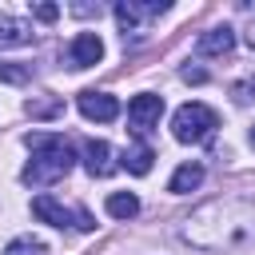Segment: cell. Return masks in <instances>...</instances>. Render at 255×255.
Instances as JSON below:
<instances>
[{
	"label": "cell",
	"instance_id": "6da1fadb",
	"mask_svg": "<svg viewBox=\"0 0 255 255\" xmlns=\"http://www.w3.org/2000/svg\"><path fill=\"white\" fill-rule=\"evenodd\" d=\"M28 147H32V159L20 171L28 187H52L76 167V151L60 135H28Z\"/></svg>",
	"mask_w": 255,
	"mask_h": 255
},
{
	"label": "cell",
	"instance_id": "7a4b0ae2",
	"mask_svg": "<svg viewBox=\"0 0 255 255\" xmlns=\"http://www.w3.org/2000/svg\"><path fill=\"white\" fill-rule=\"evenodd\" d=\"M215 128H219V116L207 104H199V100L175 108V116H171V135L179 143H203V139H211Z\"/></svg>",
	"mask_w": 255,
	"mask_h": 255
},
{
	"label": "cell",
	"instance_id": "3957f363",
	"mask_svg": "<svg viewBox=\"0 0 255 255\" xmlns=\"http://www.w3.org/2000/svg\"><path fill=\"white\" fill-rule=\"evenodd\" d=\"M32 215H36L40 223H52V227H80V231H92V227H96L84 207L72 211V207H64V203L52 199V195H36V199H32Z\"/></svg>",
	"mask_w": 255,
	"mask_h": 255
},
{
	"label": "cell",
	"instance_id": "277c9868",
	"mask_svg": "<svg viewBox=\"0 0 255 255\" xmlns=\"http://www.w3.org/2000/svg\"><path fill=\"white\" fill-rule=\"evenodd\" d=\"M167 8H171L167 0H151V4H139V0H120V4H116V24H120L124 40H135V36H139V28H143V20L163 16Z\"/></svg>",
	"mask_w": 255,
	"mask_h": 255
},
{
	"label": "cell",
	"instance_id": "5b68a950",
	"mask_svg": "<svg viewBox=\"0 0 255 255\" xmlns=\"http://www.w3.org/2000/svg\"><path fill=\"white\" fill-rule=\"evenodd\" d=\"M159 116H163V96H155V92H139V96L128 100V128H131L135 135L151 131V128L159 124Z\"/></svg>",
	"mask_w": 255,
	"mask_h": 255
},
{
	"label": "cell",
	"instance_id": "8992f818",
	"mask_svg": "<svg viewBox=\"0 0 255 255\" xmlns=\"http://www.w3.org/2000/svg\"><path fill=\"white\" fill-rule=\"evenodd\" d=\"M64 60H68V68H76V72L100 64V60H104V40H100V32H76Z\"/></svg>",
	"mask_w": 255,
	"mask_h": 255
},
{
	"label": "cell",
	"instance_id": "52a82bcc",
	"mask_svg": "<svg viewBox=\"0 0 255 255\" xmlns=\"http://www.w3.org/2000/svg\"><path fill=\"white\" fill-rule=\"evenodd\" d=\"M76 108H80L84 120H96V124H112V120L120 116V100L108 96V92H96V88L80 92V96H76Z\"/></svg>",
	"mask_w": 255,
	"mask_h": 255
},
{
	"label": "cell",
	"instance_id": "ba28073f",
	"mask_svg": "<svg viewBox=\"0 0 255 255\" xmlns=\"http://www.w3.org/2000/svg\"><path fill=\"white\" fill-rule=\"evenodd\" d=\"M231 48H235V32H231L227 24L207 28V32H199V40H195V52H199V56H227Z\"/></svg>",
	"mask_w": 255,
	"mask_h": 255
},
{
	"label": "cell",
	"instance_id": "9c48e42d",
	"mask_svg": "<svg viewBox=\"0 0 255 255\" xmlns=\"http://www.w3.org/2000/svg\"><path fill=\"white\" fill-rule=\"evenodd\" d=\"M84 167H88L92 179L112 175V171H116V163H112V147H108L104 139H88V143H84Z\"/></svg>",
	"mask_w": 255,
	"mask_h": 255
},
{
	"label": "cell",
	"instance_id": "30bf717a",
	"mask_svg": "<svg viewBox=\"0 0 255 255\" xmlns=\"http://www.w3.org/2000/svg\"><path fill=\"white\" fill-rule=\"evenodd\" d=\"M32 40H36V32H32L28 20H16V16H4L0 12V48H24Z\"/></svg>",
	"mask_w": 255,
	"mask_h": 255
},
{
	"label": "cell",
	"instance_id": "8fae6325",
	"mask_svg": "<svg viewBox=\"0 0 255 255\" xmlns=\"http://www.w3.org/2000/svg\"><path fill=\"white\" fill-rule=\"evenodd\" d=\"M151 159H155V151L139 139V143H131V147H124V155H120V167L128 171V175H147L151 171Z\"/></svg>",
	"mask_w": 255,
	"mask_h": 255
},
{
	"label": "cell",
	"instance_id": "7c38bea8",
	"mask_svg": "<svg viewBox=\"0 0 255 255\" xmlns=\"http://www.w3.org/2000/svg\"><path fill=\"white\" fill-rule=\"evenodd\" d=\"M199 183H203V163H195V159H191V163H179V167H175V175H171L167 191H171V195H187V191H195Z\"/></svg>",
	"mask_w": 255,
	"mask_h": 255
},
{
	"label": "cell",
	"instance_id": "4fadbf2b",
	"mask_svg": "<svg viewBox=\"0 0 255 255\" xmlns=\"http://www.w3.org/2000/svg\"><path fill=\"white\" fill-rule=\"evenodd\" d=\"M104 207H108V215H112V219H131V215L139 211V199H135L131 191H112Z\"/></svg>",
	"mask_w": 255,
	"mask_h": 255
},
{
	"label": "cell",
	"instance_id": "5bb4252c",
	"mask_svg": "<svg viewBox=\"0 0 255 255\" xmlns=\"http://www.w3.org/2000/svg\"><path fill=\"white\" fill-rule=\"evenodd\" d=\"M4 255H48V247H44V239H36V235H16V239L4 247Z\"/></svg>",
	"mask_w": 255,
	"mask_h": 255
},
{
	"label": "cell",
	"instance_id": "9a60e30c",
	"mask_svg": "<svg viewBox=\"0 0 255 255\" xmlns=\"http://www.w3.org/2000/svg\"><path fill=\"white\" fill-rule=\"evenodd\" d=\"M24 112H28L32 120H48V116H56V112H60V100H28V104H24Z\"/></svg>",
	"mask_w": 255,
	"mask_h": 255
},
{
	"label": "cell",
	"instance_id": "2e32d148",
	"mask_svg": "<svg viewBox=\"0 0 255 255\" xmlns=\"http://www.w3.org/2000/svg\"><path fill=\"white\" fill-rule=\"evenodd\" d=\"M0 80H4V84H24V80H28V68H24V64H4V60H0Z\"/></svg>",
	"mask_w": 255,
	"mask_h": 255
},
{
	"label": "cell",
	"instance_id": "e0dca14e",
	"mask_svg": "<svg viewBox=\"0 0 255 255\" xmlns=\"http://www.w3.org/2000/svg\"><path fill=\"white\" fill-rule=\"evenodd\" d=\"M32 16H36V20H44V24H52V20L60 16V4H36V8H32Z\"/></svg>",
	"mask_w": 255,
	"mask_h": 255
},
{
	"label": "cell",
	"instance_id": "ac0fdd59",
	"mask_svg": "<svg viewBox=\"0 0 255 255\" xmlns=\"http://www.w3.org/2000/svg\"><path fill=\"white\" fill-rule=\"evenodd\" d=\"M72 12H76V16H92V12L100 16V8H92V4H72Z\"/></svg>",
	"mask_w": 255,
	"mask_h": 255
},
{
	"label": "cell",
	"instance_id": "d6986e66",
	"mask_svg": "<svg viewBox=\"0 0 255 255\" xmlns=\"http://www.w3.org/2000/svg\"><path fill=\"white\" fill-rule=\"evenodd\" d=\"M183 80H195V84H199V80H203V72H199V68H183Z\"/></svg>",
	"mask_w": 255,
	"mask_h": 255
},
{
	"label": "cell",
	"instance_id": "ffe728a7",
	"mask_svg": "<svg viewBox=\"0 0 255 255\" xmlns=\"http://www.w3.org/2000/svg\"><path fill=\"white\" fill-rule=\"evenodd\" d=\"M239 92H243V96H255V80H247V84H243Z\"/></svg>",
	"mask_w": 255,
	"mask_h": 255
},
{
	"label": "cell",
	"instance_id": "44dd1931",
	"mask_svg": "<svg viewBox=\"0 0 255 255\" xmlns=\"http://www.w3.org/2000/svg\"><path fill=\"white\" fill-rule=\"evenodd\" d=\"M251 48H255V24H251Z\"/></svg>",
	"mask_w": 255,
	"mask_h": 255
},
{
	"label": "cell",
	"instance_id": "7402d4cb",
	"mask_svg": "<svg viewBox=\"0 0 255 255\" xmlns=\"http://www.w3.org/2000/svg\"><path fill=\"white\" fill-rule=\"evenodd\" d=\"M251 147H255V128H251Z\"/></svg>",
	"mask_w": 255,
	"mask_h": 255
}]
</instances>
